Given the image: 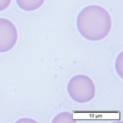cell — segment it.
<instances>
[{
  "mask_svg": "<svg viewBox=\"0 0 123 123\" xmlns=\"http://www.w3.org/2000/svg\"><path fill=\"white\" fill-rule=\"evenodd\" d=\"M67 91L74 101L84 103L92 100L96 94V87L93 80L88 76L79 74L73 76L68 81Z\"/></svg>",
  "mask_w": 123,
  "mask_h": 123,
  "instance_id": "7a4b0ae2",
  "label": "cell"
},
{
  "mask_svg": "<svg viewBox=\"0 0 123 123\" xmlns=\"http://www.w3.org/2000/svg\"><path fill=\"white\" fill-rule=\"evenodd\" d=\"M11 0H0V12L5 10L10 5Z\"/></svg>",
  "mask_w": 123,
  "mask_h": 123,
  "instance_id": "8992f818",
  "label": "cell"
},
{
  "mask_svg": "<svg viewBox=\"0 0 123 123\" xmlns=\"http://www.w3.org/2000/svg\"><path fill=\"white\" fill-rule=\"evenodd\" d=\"M18 37L16 28L10 20L0 18V52H7L15 45Z\"/></svg>",
  "mask_w": 123,
  "mask_h": 123,
  "instance_id": "3957f363",
  "label": "cell"
},
{
  "mask_svg": "<svg viewBox=\"0 0 123 123\" xmlns=\"http://www.w3.org/2000/svg\"><path fill=\"white\" fill-rule=\"evenodd\" d=\"M45 0H16L20 8L26 11H32L39 8Z\"/></svg>",
  "mask_w": 123,
  "mask_h": 123,
  "instance_id": "277c9868",
  "label": "cell"
},
{
  "mask_svg": "<svg viewBox=\"0 0 123 123\" xmlns=\"http://www.w3.org/2000/svg\"><path fill=\"white\" fill-rule=\"evenodd\" d=\"M52 123H75L71 113L63 111L57 114L53 119Z\"/></svg>",
  "mask_w": 123,
  "mask_h": 123,
  "instance_id": "5b68a950",
  "label": "cell"
},
{
  "mask_svg": "<svg viewBox=\"0 0 123 123\" xmlns=\"http://www.w3.org/2000/svg\"><path fill=\"white\" fill-rule=\"evenodd\" d=\"M76 26L78 32L85 38L99 41L109 34L111 27V19L104 8L96 5H89L79 13Z\"/></svg>",
  "mask_w": 123,
  "mask_h": 123,
  "instance_id": "6da1fadb",
  "label": "cell"
}]
</instances>
